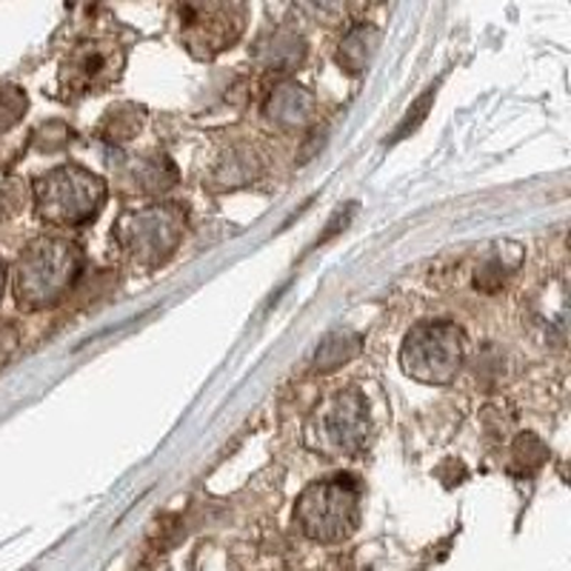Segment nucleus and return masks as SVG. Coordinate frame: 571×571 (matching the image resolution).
<instances>
[{"label":"nucleus","mask_w":571,"mask_h":571,"mask_svg":"<svg viewBox=\"0 0 571 571\" xmlns=\"http://www.w3.org/2000/svg\"><path fill=\"white\" fill-rule=\"evenodd\" d=\"M66 75H69V84L75 86V89L98 91L100 86L112 84L115 77H118V61H115L112 50L91 46V50L77 52V55L66 63Z\"/></svg>","instance_id":"1"}]
</instances>
